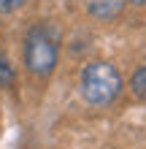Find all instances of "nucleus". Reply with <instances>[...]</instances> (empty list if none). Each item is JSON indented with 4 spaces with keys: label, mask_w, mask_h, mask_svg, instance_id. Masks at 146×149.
<instances>
[{
    "label": "nucleus",
    "mask_w": 146,
    "mask_h": 149,
    "mask_svg": "<svg viewBox=\"0 0 146 149\" xmlns=\"http://www.w3.org/2000/svg\"><path fill=\"white\" fill-rule=\"evenodd\" d=\"M122 92V76L111 63H89L81 71V98L89 106H108Z\"/></svg>",
    "instance_id": "1"
},
{
    "label": "nucleus",
    "mask_w": 146,
    "mask_h": 149,
    "mask_svg": "<svg viewBox=\"0 0 146 149\" xmlns=\"http://www.w3.org/2000/svg\"><path fill=\"white\" fill-rule=\"evenodd\" d=\"M57 41L51 38V33L46 27H33L24 38V65L33 76L46 79L54 73L57 68Z\"/></svg>",
    "instance_id": "2"
},
{
    "label": "nucleus",
    "mask_w": 146,
    "mask_h": 149,
    "mask_svg": "<svg viewBox=\"0 0 146 149\" xmlns=\"http://www.w3.org/2000/svg\"><path fill=\"white\" fill-rule=\"evenodd\" d=\"M127 0H84V6H87V11L95 16V19H116L119 14H122Z\"/></svg>",
    "instance_id": "3"
},
{
    "label": "nucleus",
    "mask_w": 146,
    "mask_h": 149,
    "mask_svg": "<svg viewBox=\"0 0 146 149\" xmlns=\"http://www.w3.org/2000/svg\"><path fill=\"white\" fill-rule=\"evenodd\" d=\"M130 87H133V92L138 95L141 100H146V68H141V71H135V73H133Z\"/></svg>",
    "instance_id": "4"
},
{
    "label": "nucleus",
    "mask_w": 146,
    "mask_h": 149,
    "mask_svg": "<svg viewBox=\"0 0 146 149\" xmlns=\"http://www.w3.org/2000/svg\"><path fill=\"white\" fill-rule=\"evenodd\" d=\"M14 84V68H11V63L0 54V87H11Z\"/></svg>",
    "instance_id": "5"
},
{
    "label": "nucleus",
    "mask_w": 146,
    "mask_h": 149,
    "mask_svg": "<svg viewBox=\"0 0 146 149\" xmlns=\"http://www.w3.org/2000/svg\"><path fill=\"white\" fill-rule=\"evenodd\" d=\"M22 6H24V0H0V14H11Z\"/></svg>",
    "instance_id": "6"
},
{
    "label": "nucleus",
    "mask_w": 146,
    "mask_h": 149,
    "mask_svg": "<svg viewBox=\"0 0 146 149\" xmlns=\"http://www.w3.org/2000/svg\"><path fill=\"white\" fill-rule=\"evenodd\" d=\"M133 6H146V0H130Z\"/></svg>",
    "instance_id": "7"
}]
</instances>
